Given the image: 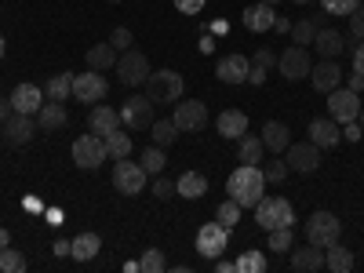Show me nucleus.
Wrapping results in <instances>:
<instances>
[{
  "label": "nucleus",
  "instance_id": "bb28decb",
  "mask_svg": "<svg viewBox=\"0 0 364 273\" xmlns=\"http://www.w3.org/2000/svg\"><path fill=\"white\" fill-rule=\"evenodd\" d=\"M99 248H102L99 233H80V237L70 240V255H73L77 262H91V259L99 255Z\"/></svg>",
  "mask_w": 364,
  "mask_h": 273
},
{
  "label": "nucleus",
  "instance_id": "0eeeda50",
  "mask_svg": "<svg viewBox=\"0 0 364 273\" xmlns=\"http://www.w3.org/2000/svg\"><path fill=\"white\" fill-rule=\"evenodd\" d=\"M328 117L336 124H346V120H357L360 117V95L350 87H336L328 91Z\"/></svg>",
  "mask_w": 364,
  "mask_h": 273
},
{
  "label": "nucleus",
  "instance_id": "f3484780",
  "mask_svg": "<svg viewBox=\"0 0 364 273\" xmlns=\"http://www.w3.org/2000/svg\"><path fill=\"white\" fill-rule=\"evenodd\" d=\"M87 128L95 132L99 139H106L109 132L120 128V109H109V106L95 102V106H91V113H87Z\"/></svg>",
  "mask_w": 364,
  "mask_h": 273
},
{
  "label": "nucleus",
  "instance_id": "c9c22d12",
  "mask_svg": "<svg viewBox=\"0 0 364 273\" xmlns=\"http://www.w3.org/2000/svg\"><path fill=\"white\" fill-rule=\"evenodd\" d=\"M149 132H154V142H157V146H171V142L178 139L175 120H154V124H149Z\"/></svg>",
  "mask_w": 364,
  "mask_h": 273
},
{
  "label": "nucleus",
  "instance_id": "49530a36",
  "mask_svg": "<svg viewBox=\"0 0 364 273\" xmlns=\"http://www.w3.org/2000/svg\"><path fill=\"white\" fill-rule=\"evenodd\" d=\"M252 66H259V70H269V66H277V55H273L269 48H262V51L252 58Z\"/></svg>",
  "mask_w": 364,
  "mask_h": 273
},
{
  "label": "nucleus",
  "instance_id": "de8ad7c7",
  "mask_svg": "<svg viewBox=\"0 0 364 273\" xmlns=\"http://www.w3.org/2000/svg\"><path fill=\"white\" fill-rule=\"evenodd\" d=\"M204 4H208V0H175V8L182 15H197V11H204Z\"/></svg>",
  "mask_w": 364,
  "mask_h": 273
},
{
  "label": "nucleus",
  "instance_id": "9b49d317",
  "mask_svg": "<svg viewBox=\"0 0 364 273\" xmlns=\"http://www.w3.org/2000/svg\"><path fill=\"white\" fill-rule=\"evenodd\" d=\"M120 120H124V128H135V132H149L154 124V99L149 95H132L120 109Z\"/></svg>",
  "mask_w": 364,
  "mask_h": 273
},
{
  "label": "nucleus",
  "instance_id": "f257e3e1",
  "mask_svg": "<svg viewBox=\"0 0 364 273\" xmlns=\"http://www.w3.org/2000/svg\"><path fill=\"white\" fill-rule=\"evenodd\" d=\"M226 193L230 200H237L240 208H255L266 197V175L259 164H240L230 178H226Z\"/></svg>",
  "mask_w": 364,
  "mask_h": 273
},
{
  "label": "nucleus",
  "instance_id": "680f3d73",
  "mask_svg": "<svg viewBox=\"0 0 364 273\" xmlns=\"http://www.w3.org/2000/svg\"><path fill=\"white\" fill-rule=\"evenodd\" d=\"M357 120H360V128H364V109H360V117H357Z\"/></svg>",
  "mask_w": 364,
  "mask_h": 273
},
{
  "label": "nucleus",
  "instance_id": "37998d69",
  "mask_svg": "<svg viewBox=\"0 0 364 273\" xmlns=\"http://www.w3.org/2000/svg\"><path fill=\"white\" fill-rule=\"evenodd\" d=\"M109 44H113L117 51H128V48H132V29H124V26L113 29V33H109Z\"/></svg>",
  "mask_w": 364,
  "mask_h": 273
},
{
  "label": "nucleus",
  "instance_id": "0e129e2a",
  "mask_svg": "<svg viewBox=\"0 0 364 273\" xmlns=\"http://www.w3.org/2000/svg\"><path fill=\"white\" fill-rule=\"evenodd\" d=\"M295 4H310V0H295Z\"/></svg>",
  "mask_w": 364,
  "mask_h": 273
},
{
  "label": "nucleus",
  "instance_id": "6ab92c4d",
  "mask_svg": "<svg viewBox=\"0 0 364 273\" xmlns=\"http://www.w3.org/2000/svg\"><path fill=\"white\" fill-rule=\"evenodd\" d=\"M33 132H37V120L29 113H15V117L4 120V139L11 146H26L29 139H33Z\"/></svg>",
  "mask_w": 364,
  "mask_h": 273
},
{
  "label": "nucleus",
  "instance_id": "58836bf2",
  "mask_svg": "<svg viewBox=\"0 0 364 273\" xmlns=\"http://www.w3.org/2000/svg\"><path fill=\"white\" fill-rule=\"evenodd\" d=\"M291 226H281V230H269V252H277V255H284V252H291Z\"/></svg>",
  "mask_w": 364,
  "mask_h": 273
},
{
  "label": "nucleus",
  "instance_id": "c756f323",
  "mask_svg": "<svg viewBox=\"0 0 364 273\" xmlns=\"http://www.w3.org/2000/svg\"><path fill=\"white\" fill-rule=\"evenodd\" d=\"M237 142H240V149H237L240 164H262V157H266V146H262V139H259V135H248V132H245Z\"/></svg>",
  "mask_w": 364,
  "mask_h": 273
},
{
  "label": "nucleus",
  "instance_id": "6e6d98bb",
  "mask_svg": "<svg viewBox=\"0 0 364 273\" xmlns=\"http://www.w3.org/2000/svg\"><path fill=\"white\" fill-rule=\"evenodd\" d=\"M215 269H219V273H237V262H226V259L219 255V259H215Z\"/></svg>",
  "mask_w": 364,
  "mask_h": 273
},
{
  "label": "nucleus",
  "instance_id": "a211bd4d",
  "mask_svg": "<svg viewBox=\"0 0 364 273\" xmlns=\"http://www.w3.org/2000/svg\"><path fill=\"white\" fill-rule=\"evenodd\" d=\"M240 22H245V29H252V33H266V29H273V22H277V11H273V4L259 0V4L245 8Z\"/></svg>",
  "mask_w": 364,
  "mask_h": 273
},
{
  "label": "nucleus",
  "instance_id": "393cba45",
  "mask_svg": "<svg viewBox=\"0 0 364 273\" xmlns=\"http://www.w3.org/2000/svg\"><path fill=\"white\" fill-rule=\"evenodd\" d=\"M291 269H299V273H317V269H324V248H314V245L295 248V252H291Z\"/></svg>",
  "mask_w": 364,
  "mask_h": 273
},
{
  "label": "nucleus",
  "instance_id": "39448f33",
  "mask_svg": "<svg viewBox=\"0 0 364 273\" xmlns=\"http://www.w3.org/2000/svg\"><path fill=\"white\" fill-rule=\"evenodd\" d=\"M106 157H109L106 154V139H99L95 132H87V135H80L73 142V164L84 168V171H95Z\"/></svg>",
  "mask_w": 364,
  "mask_h": 273
},
{
  "label": "nucleus",
  "instance_id": "dca6fc26",
  "mask_svg": "<svg viewBox=\"0 0 364 273\" xmlns=\"http://www.w3.org/2000/svg\"><path fill=\"white\" fill-rule=\"evenodd\" d=\"M310 80H314V87L321 91V95H328V91H336L343 84V70L336 66V58H321V63L310 70Z\"/></svg>",
  "mask_w": 364,
  "mask_h": 273
},
{
  "label": "nucleus",
  "instance_id": "2f4dec72",
  "mask_svg": "<svg viewBox=\"0 0 364 273\" xmlns=\"http://www.w3.org/2000/svg\"><path fill=\"white\" fill-rule=\"evenodd\" d=\"M324 26V15H314V18H299V26H291V37H295V44H314V37H317V29Z\"/></svg>",
  "mask_w": 364,
  "mask_h": 273
},
{
  "label": "nucleus",
  "instance_id": "2eb2a0df",
  "mask_svg": "<svg viewBox=\"0 0 364 273\" xmlns=\"http://www.w3.org/2000/svg\"><path fill=\"white\" fill-rule=\"evenodd\" d=\"M248 70H252V58H245V55H226V58H219L215 77H219L223 84H245V80H248Z\"/></svg>",
  "mask_w": 364,
  "mask_h": 273
},
{
  "label": "nucleus",
  "instance_id": "1a4fd4ad",
  "mask_svg": "<svg viewBox=\"0 0 364 273\" xmlns=\"http://www.w3.org/2000/svg\"><path fill=\"white\" fill-rule=\"evenodd\" d=\"M171 120L178 132H200V128H208V106L200 99H182V102H175Z\"/></svg>",
  "mask_w": 364,
  "mask_h": 273
},
{
  "label": "nucleus",
  "instance_id": "052dcab7",
  "mask_svg": "<svg viewBox=\"0 0 364 273\" xmlns=\"http://www.w3.org/2000/svg\"><path fill=\"white\" fill-rule=\"evenodd\" d=\"M0 58H4V37H0Z\"/></svg>",
  "mask_w": 364,
  "mask_h": 273
},
{
  "label": "nucleus",
  "instance_id": "a18cd8bd",
  "mask_svg": "<svg viewBox=\"0 0 364 273\" xmlns=\"http://www.w3.org/2000/svg\"><path fill=\"white\" fill-rule=\"evenodd\" d=\"M350 33L357 41H364V4H357V11H350Z\"/></svg>",
  "mask_w": 364,
  "mask_h": 273
},
{
  "label": "nucleus",
  "instance_id": "bf43d9fd",
  "mask_svg": "<svg viewBox=\"0 0 364 273\" xmlns=\"http://www.w3.org/2000/svg\"><path fill=\"white\" fill-rule=\"evenodd\" d=\"M8 245H11V233H8L4 226H0V248H8Z\"/></svg>",
  "mask_w": 364,
  "mask_h": 273
},
{
  "label": "nucleus",
  "instance_id": "ea45409f",
  "mask_svg": "<svg viewBox=\"0 0 364 273\" xmlns=\"http://www.w3.org/2000/svg\"><path fill=\"white\" fill-rule=\"evenodd\" d=\"M0 269L4 273H22L26 269V255L15 248H0Z\"/></svg>",
  "mask_w": 364,
  "mask_h": 273
},
{
  "label": "nucleus",
  "instance_id": "cd10ccee",
  "mask_svg": "<svg viewBox=\"0 0 364 273\" xmlns=\"http://www.w3.org/2000/svg\"><path fill=\"white\" fill-rule=\"evenodd\" d=\"M314 48L321 51V58H336L343 48H346V41H343V33L339 29H317V37H314Z\"/></svg>",
  "mask_w": 364,
  "mask_h": 273
},
{
  "label": "nucleus",
  "instance_id": "8fccbe9b",
  "mask_svg": "<svg viewBox=\"0 0 364 273\" xmlns=\"http://www.w3.org/2000/svg\"><path fill=\"white\" fill-rule=\"evenodd\" d=\"M360 135H364V128L357 124V120H346V124H343V139H346V142H357Z\"/></svg>",
  "mask_w": 364,
  "mask_h": 273
},
{
  "label": "nucleus",
  "instance_id": "09e8293b",
  "mask_svg": "<svg viewBox=\"0 0 364 273\" xmlns=\"http://www.w3.org/2000/svg\"><path fill=\"white\" fill-rule=\"evenodd\" d=\"M154 193H157L161 200L175 197V182H168V178H157V182H154Z\"/></svg>",
  "mask_w": 364,
  "mask_h": 273
},
{
  "label": "nucleus",
  "instance_id": "7ed1b4c3",
  "mask_svg": "<svg viewBox=\"0 0 364 273\" xmlns=\"http://www.w3.org/2000/svg\"><path fill=\"white\" fill-rule=\"evenodd\" d=\"M339 237H343V223H339V215H331V211H314L306 219V245L328 248V245H336Z\"/></svg>",
  "mask_w": 364,
  "mask_h": 273
},
{
  "label": "nucleus",
  "instance_id": "a19ab883",
  "mask_svg": "<svg viewBox=\"0 0 364 273\" xmlns=\"http://www.w3.org/2000/svg\"><path fill=\"white\" fill-rule=\"evenodd\" d=\"M215 219H219V223H223L226 230H233V226L240 223V204H237V200H226V204H219Z\"/></svg>",
  "mask_w": 364,
  "mask_h": 273
},
{
  "label": "nucleus",
  "instance_id": "f8f14e48",
  "mask_svg": "<svg viewBox=\"0 0 364 273\" xmlns=\"http://www.w3.org/2000/svg\"><path fill=\"white\" fill-rule=\"evenodd\" d=\"M106 91H109V84L99 70H87V73L73 77V99H80L84 106H95L99 99H106Z\"/></svg>",
  "mask_w": 364,
  "mask_h": 273
},
{
  "label": "nucleus",
  "instance_id": "4468645a",
  "mask_svg": "<svg viewBox=\"0 0 364 273\" xmlns=\"http://www.w3.org/2000/svg\"><path fill=\"white\" fill-rule=\"evenodd\" d=\"M277 70H281V77H288V80H302V77H310L314 63H310L306 48H302V44H291L284 55H277Z\"/></svg>",
  "mask_w": 364,
  "mask_h": 273
},
{
  "label": "nucleus",
  "instance_id": "f03ea898",
  "mask_svg": "<svg viewBox=\"0 0 364 273\" xmlns=\"http://www.w3.org/2000/svg\"><path fill=\"white\" fill-rule=\"evenodd\" d=\"M182 91H186V80L175 70H154L146 80V95L154 99V106H175L182 99Z\"/></svg>",
  "mask_w": 364,
  "mask_h": 273
},
{
  "label": "nucleus",
  "instance_id": "412c9836",
  "mask_svg": "<svg viewBox=\"0 0 364 273\" xmlns=\"http://www.w3.org/2000/svg\"><path fill=\"white\" fill-rule=\"evenodd\" d=\"M41 99H44V95H41V87H37V84H18V87L11 91V109H15V113L37 117V109L44 106Z\"/></svg>",
  "mask_w": 364,
  "mask_h": 273
},
{
  "label": "nucleus",
  "instance_id": "a878e982",
  "mask_svg": "<svg viewBox=\"0 0 364 273\" xmlns=\"http://www.w3.org/2000/svg\"><path fill=\"white\" fill-rule=\"evenodd\" d=\"M175 193H182L186 200H197V197L208 193V178H204L200 171H182L178 182H175Z\"/></svg>",
  "mask_w": 364,
  "mask_h": 273
},
{
  "label": "nucleus",
  "instance_id": "e433bc0d",
  "mask_svg": "<svg viewBox=\"0 0 364 273\" xmlns=\"http://www.w3.org/2000/svg\"><path fill=\"white\" fill-rule=\"evenodd\" d=\"M139 266H142V273H164V269H168V262H164V252H161V248H146V252H142V259H139Z\"/></svg>",
  "mask_w": 364,
  "mask_h": 273
},
{
  "label": "nucleus",
  "instance_id": "79ce46f5",
  "mask_svg": "<svg viewBox=\"0 0 364 273\" xmlns=\"http://www.w3.org/2000/svg\"><path fill=\"white\" fill-rule=\"evenodd\" d=\"M321 4L328 15H350V11H357L360 0H321Z\"/></svg>",
  "mask_w": 364,
  "mask_h": 273
},
{
  "label": "nucleus",
  "instance_id": "c85d7f7f",
  "mask_svg": "<svg viewBox=\"0 0 364 273\" xmlns=\"http://www.w3.org/2000/svg\"><path fill=\"white\" fill-rule=\"evenodd\" d=\"M353 262H357V259H353V252H350V248H343L339 240L324 248V266H328L331 273H350V269H353Z\"/></svg>",
  "mask_w": 364,
  "mask_h": 273
},
{
  "label": "nucleus",
  "instance_id": "20e7f679",
  "mask_svg": "<svg viewBox=\"0 0 364 273\" xmlns=\"http://www.w3.org/2000/svg\"><path fill=\"white\" fill-rule=\"evenodd\" d=\"M255 223L269 233V230H281V226H295V211L284 197H262L255 204Z\"/></svg>",
  "mask_w": 364,
  "mask_h": 273
},
{
  "label": "nucleus",
  "instance_id": "423d86ee",
  "mask_svg": "<svg viewBox=\"0 0 364 273\" xmlns=\"http://www.w3.org/2000/svg\"><path fill=\"white\" fill-rule=\"evenodd\" d=\"M117 77H120V84H128V87L146 84V80H149V58H146L142 51L128 48L124 55L117 58Z\"/></svg>",
  "mask_w": 364,
  "mask_h": 273
},
{
  "label": "nucleus",
  "instance_id": "5701e85b",
  "mask_svg": "<svg viewBox=\"0 0 364 273\" xmlns=\"http://www.w3.org/2000/svg\"><path fill=\"white\" fill-rule=\"evenodd\" d=\"M262 146L269 149V154H284V149L291 146V135H288V124H281V120H266L262 124Z\"/></svg>",
  "mask_w": 364,
  "mask_h": 273
},
{
  "label": "nucleus",
  "instance_id": "473e14b6",
  "mask_svg": "<svg viewBox=\"0 0 364 273\" xmlns=\"http://www.w3.org/2000/svg\"><path fill=\"white\" fill-rule=\"evenodd\" d=\"M106 154L117 157V161H120V157H128V154H132V135H128L124 128L109 132V135H106Z\"/></svg>",
  "mask_w": 364,
  "mask_h": 273
},
{
  "label": "nucleus",
  "instance_id": "f704fd0d",
  "mask_svg": "<svg viewBox=\"0 0 364 273\" xmlns=\"http://www.w3.org/2000/svg\"><path fill=\"white\" fill-rule=\"evenodd\" d=\"M139 164H142V171H146V175H161V171H164V164H168L164 146H157V142H154V146H149L146 154H142V161H139Z\"/></svg>",
  "mask_w": 364,
  "mask_h": 273
},
{
  "label": "nucleus",
  "instance_id": "7c9ffc66",
  "mask_svg": "<svg viewBox=\"0 0 364 273\" xmlns=\"http://www.w3.org/2000/svg\"><path fill=\"white\" fill-rule=\"evenodd\" d=\"M87 66L91 70H113L117 66V48L106 41V44H95L87 51Z\"/></svg>",
  "mask_w": 364,
  "mask_h": 273
},
{
  "label": "nucleus",
  "instance_id": "b1692460",
  "mask_svg": "<svg viewBox=\"0 0 364 273\" xmlns=\"http://www.w3.org/2000/svg\"><path fill=\"white\" fill-rule=\"evenodd\" d=\"M215 128H219L223 139H240L248 132V117H245V109H223L219 120H215Z\"/></svg>",
  "mask_w": 364,
  "mask_h": 273
},
{
  "label": "nucleus",
  "instance_id": "e2e57ef3",
  "mask_svg": "<svg viewBox=\"0 0 364 273\" xmlns=\"http://www.w3.org/2000/svg\"><path fill=\"white\" fill-rule=\"evenodd\" d=\"M266 4H281V0H266Z\"/></svg>",
  "mask_w": 364,
  "mask_h": 273
},
{
  "label": "nucleus",
  "instance_id": "864d4df0",
  "mask_svg": "<svg viewBox=\"0 0 364 273\" xmlns=\"http://www.w3.org/2000/svg\"><path fill=\"white\" fill-rule=\"evenodd\" d=\"M350 91H357V95H360V91H364V73H350Z\"/></svg>",
  "mask_w": 364,
  "mask_h": 273
},
{
  "label": "nucleus",
  "instance_id": "aec40b11",
  "mask_svg": "<svg viewBox=\"0 0 364 273\" xmlns=\"http://www.w3.org/2000/svg\"><path fill=\"white\" fill-rule=\"evenodd\" d=\"M310 142L321 146V149H331V146L343 142V128H339L331 117H317L314 124H310Z\"/></svg>",
  "mask_w": 364,
  "mask_h": 273
},
{
  "label": "nucleus",
  "instance_id": "4be33fe9",
  "mask_svg": "<svg viewBox=\"0 0 364 273\" xmlns=\"http://www.w3.org/2000/svg\"><path fill=\"white\" fill-rule=\"evenodd\" d=\"M66 124H70V113H66L63 102L48 99V102L37 109V128H41V132H58V128H66Z\"/></svg>",
  "mask_w": 364,
  "mask_h": 273
},
{
  "label": "nucleus",
  "instance_id": "c03bdc74",
  "mask_svg": "<svg viewBox=\"0 0 364 273\" xmlns=\"http://www.w3.org/2000/svg\"><path fill=\"white\" fill-rule=\"evenodd\" d=\"M262 175H266V182H281V178L288 175V164H284V161H269V164L262 168Z\"/></svg>",
  "mask_w": 364,
  "mask_h": 273
},
{
  "label": "nucleus",
  "instance_id": "6e6552de",
  "mask_svg": "<svg viewBox=\"0 0 364 273\" xmlns=\"http://www.w3.org/2000/svg\"><path fill=\"white\" fill-rule=\"evenodd\" d=\"M226 245H230V230L219 219L197 230V255L200 259H219L226 252Z\"/></svg>",
  "mask_w": 364,
  "mask_h": 273
},
{
  "label": "nucleus",
  "instance_id": "603ef678",
  "mask_svg": "<svg viewBox=\"0 0 364 273\" xmlns=\"http://www.w3.org/2000/svg\"><path fill=\"white\" fill-rule=\"evenodd\" d=\"M15 109H11V95H0V120H8Z\"/></svg>",
  "mask_w": 364,
  "mask_h": 273
},
{
  "label": "nucleus",
  "instance_id": "5fc2aeb1",
  "mask_svg": "<svg viewBox=\"0 0 364 273\" xmlns=\"http://www.w3.org/2000/svg\"><path fill=\"white\" fill-rule=\"evenodd\" d=\"M262 80H266V70L252 66V70H248V84H262Z\"/></svg>",
  "mask_w": 364,
  "mask_h": 273
},
{
  "label": "nucleus",
  "instance_id": "4c0bfd02",
  "mask_svg": "<svg viewBox=\"0 0 364 273\" xmlns=\"http://www.w3.org/2000/svg\"><path fill=\"white\" fill-rule=\"evenodd\" d=\"M237 273H266V255L262 252H245L237 259Z\"/></svg>",
  "mask_w": 364,
  "mask_h": 273
},
{
  "label": "nucleus",
  "instance_id": "9d476101",
  "mask_svg": "<svg viewBox=\"0 0 364 273\" xmlns=\"http://www.w3.org/2000/svg\"><path fill=\"white\" fill-rule=\"evenodd\" d=\"M113 186L124 193V197L142 193V186H146V171H142V164H132L128 157H120V161L113 164Z\"/></svg>",
  "mask_w": 364,
  "mask_h": 273
},
{
  "label": "nucleus",
  "instance_id": "4d7b16f0",
  "mask_svg": "<svg viewBox=\"0 0 364 273\" xmlns=\"http://www.w3.org/2000/svg\"><path fill=\"white\" fill-rule=\"evenodd\" d=\"M51 252H55V255H70V240H55Z\"/></svg>",
  "mask_w": 364,
  "mask_h": 273
},
{
  "label": "nucleus",
  "instance_id": "13d9d810",
  "mask_svg": "<svg viewBox=\"0 0 364 273\" xmlns=\"http://www.w3.org/2000/svg\"><path fill=\"white\" fill-rule=\"evenodd\" d=\"M273 29H277V33H291V22L288 18H277V22H273Z\"/></svg>",
  "mask_w": 364,
  "mask_h": 273
},
{
  "label": "nucleus",
  "instance_id": "72a5a7b5",
  "mask_svg": "<svg viewBox=\"0 0 364 273\" xmlns=\"http://www.w3.org/2000/svg\"><path fill=\"white\" fill-rule=\"evenodd\" d=\"M44 91H48V99L63 102L66 95H73V77H70V73H55V77L44 84Z\"/></svg>",
  "mask_w": 364,
  "mask_h": 273
},
{
  "label": "nucleus",
  "instance_id": "ddd939ff",
  "mask_svg": "<svg viewBox=\"0 0 364 273\" xmlns=\"http://www.w3.org/2000/svg\"><path fill=\"white\" fill-rule=\"evenodd\" d=\"M284 164H288V171H317L321 168V146H314V142H291L288 149H284Z\"/></svg>",
  "mask_w": 364,
  "mask_h": 273
},
{
  "label": "nucleus",
  "instance_id": "3c124183",
  "mask_svg": "<svg viewBox=\"0 0 364 273\" xmlns=\"http://www.w3.org/2000/svg\"><path fill=\"white\" fill-rule=\"evenodd\" d=\"M353 70L357 73H364V41L357 44V51H353Z\"/></svg>",
  "mask_w": 364,
  "mask_h": 273
}]
</instances>
